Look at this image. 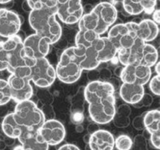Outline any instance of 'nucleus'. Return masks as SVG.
Returning a JSON list of instances; mask_svg holds the SVG:
<instances>
[{
	"mask_svg": "<svg viewBox=\"0 0 160 150\" xmlns=\"http://www.w3.org/2000/svg\"><path fill=\"white\" fill-rule=\"evenodd\" d=\"M93 47L100 63L109 62L117 55V50L107 37H99Z\"/></svg>",
	"mask_w": 160,
	"mask_h": 150,
	"instance_id": "nucleus-20",
	"label": "nucleus"
},
{
	"mask_svg": "<svg viewBox=\"0 0 160 150\" xmlns=\"http://www.w3.org/2000/svg\"><path fill=\"white\" fill-rule=\"evenodd\" d=\"M1 127L5 136L10 138L18 139L21 133V127L14 119L13 112L8 113L3 118Z\"/></svg>",
	"mask_w": 160,
	"mask_h": 150,
	"instance_id": "nucleus-24",
	"label": "nucleus"
},
{
	"mask_svg": "<svg viewBox=\"0 0 160 150\" xmlns=\"http://www.w3.org/2000/svg\"><path fill=\"white\" fill-rule=\"evenodd\" d=\"M56 16L55 8L32 10L28 16V23L32 29L37 35L46 39L50 45L57 43L62 33Z\"/></svg>",
	"mask_w": 160,
	"mask_h": 150,
	"instance_id": "nucleus-3",
	"label": "nucleus"
},
{
	"mask_svg": "<svg viewBox=\"0 0 160 150\" xmlns=\"http://www.w3.org/2000/svg\"><path fill=\"white\" fill-rule=\"evenodd\" d=\"M18 140L23 150H49V145L41 138L39 131L22 130Z\"/></svg>",
	"mask_w": 160,
	"mask_h": 150,
	"instance_id": "nucleus-18",
	"label": "nucleus"
},
{
	"mask_svg": "<svg viewBox=\"0 0 160 150\" xmlns=\"http://www.w3.org/2000/svg\"><path fill=\"white\" fill-rule=\"evenodd\" d=\"M23 18L7 8H0V36L5 38L14 37L20 32Z\"/></svg>",
	"mask_w": 160,
	"mask_h": 150,
	"instance_id": "nucleus-13",
	"label": "nucleus"
},
{
	"mask_svg": "<svg viewBox=\"0 0 160 150\" xmlns=\"http://www.w3.org/2000/svg\"><path fill=\"white\" fill-rule=\"evenodd\" d=\"M12 100V95L7 80L0 79V105H7Z\"/></svg>",
	"mask_w": 160,
	"mask_h": 150,
	"instance_id": "nucleus-27",
	"label": "nucleus"
},
{
	"mask_svg": "<svg viewBox=\"0 0 160 150\" xmlns=\"http://www.w3.org/2000/svg\"><path fill=\"white\" fill-rule=\"evenodd\" d=\"M31 10H40L43 8H55L53 0H26Z\"/></svg>",
	"mask_w": 160,
	"mask_h": 150,
	"instance_id": "nucleus-29",
	"label": "nucleus"
},
{
	"mask_svg": "<svg viewBox=\"0 0 160 150\" xmlns=\"http://www.w3.org/2000/svg\"><path fill=\"white\" fill-rule=\"evenodd\" d=\"M87 76H88V79L90 80V82L100 80V74H99V71L96 70V69H93V70L88 71V73Z\"/></svg>",
	"mask_w": 160,
	"mask_h": 150,
	"instance_id": "nucleus-40",
	"label": "nucleus"
},
{
	"mask_svg": "<svg viewBox=\"0 0 160 150\" xmlns=\"http://www.w3.org/2000/svg\"><path fill=\"white\" fill-rule=\"evenodd\" d=\"M56 15L67 24L78 23L83 15L82 0H53Z\"/></svg>",
	"mask_w": 160,
	"mask_h": 150,
	"instance_id": "nucleus-8",
	"label": "nucleus"
},
{
	"mask_svg": "<svg viewBox=\"0 0 160 150\" xmlns=\"http://www.w3.org/2000/svg\"><path fill=\"white\" fill-rule=\"evenodd\" d=\"M14 119L23 129L39 131L45 121L43 114L36 102L32 100L16 103L13 112ZM21 134V133H20Z\"/></svg>",
	"mask_w": 160,
	"mask_h": 150,
	"instance_id": "nucleus-5",
	"label": "nucleus"
},
{
	"mask_svg": "<svg viewBox=\"0 0 160 150\" xmlns=\"http://www.w3.org/2000/svg\"><path fill=\"white\" fill-rule=\"evenodd\" d=\"M117 10L109 2L98 3L88 14H83L78 22V30H91L103 35L117 20Z\"/></svg>",
	"mask_w": 160,
	"mask_h": 150,
	"instance_id": "nucleus-2",
	"label": "nucleus"
},
{
	"mask_svg": "<svg viewBox=\"0 0 160 150\" xmlns=\"http://www.w3.org/2000/svg\"><path fill=\"white\" fill-rule=\"evenodd\" d=\"M142 7L143 8V12L147 15H151L154 10L157 4V0H142Z\"/></svg>",
	"mask_w": 160,
	"mask_h": 150,
	"instance_id": "nucleus-33",
	"label": "nucleus"
},
{
	"mask_svg": "<svg viewBox=\"0 0 160 150\" xmlns=\"http://www.w3.org/2000/svg\"><path fill=\"white\" fill-rule=\"evenodd\" d=\"M145 94L143 85L138 84L122 83L119 88V94L121 99L127 104L134 105L138 102Z\"/></svg>",
	"mask_w": 160,
	"mask_h": 150,
	"instance_id": "nucleus-22",
	"label": "nucleus"
},
{
	"mask_svg": "<svg viewBox=\"0 0 160 150\" xmlns=\"http://www.w3.org/2000/svg\"><path fill=\"white\" fill-rule=\"evenodd\" d=\"M13 150H23V147H22V145H17V146H16L14 148Z\"/></svg>",
	"mask_w": 160,
	"mask_h": 150,
	"instance_id": "nucleus-55",
	"label": "nucleus"
},
{
	"mask_svg": "<svg viewBox=\"0 0 160 150\" xmlns=\"http://www.w3.org/2000/svg\"><path fill=\"white\" fill-rule=\"evenodd\" d=\"M100 129V126H99V124H97V123H91L90 124L88 125V128H87V130H88V134H92V133L96 132V131H98Z\"/></svg>",
	"mask_w": 160,
	"mask_h": 150,
	"instance_id": "nucleus-41",
	"label": "nucleus"
},
{
	"mask_svg": "<svg viewBox=\"0 0 160 150\" xmlns=\"http://www.w3.org/2000/svg\"><path fill=\"white\" fill-rule=\"evenodd\" d=\"M8 114V108L6 105H0V118H4Z\"/></svg>",
	"mask_w": 160,
	"mask_h": 150,
	"instance_id": "nucleus-45",
	"label": "nucleus"
},
{
	"mask_svg": "<svg viewBox=\"0 0 160 150\" xmlns=\"http://www.w3.org/2000/svg\"><path fill=\"white\" fill-rule=\"evenodd\" d=\"M134 29L138 37L145 43L154 41L159 33L158 24L150 19L142 20L138 24L134 23Z\"/></svg>",
	"mask_w": 160,
	"mask_h": 150,
	"instance_id": "nucleus-19",
	"label": "nucleus"
},
{
	"mask_svg": "<svg viewBox=\"0 0 160 150\" xmlns=\"http://www.w3.org/2000/svg\"><path fill=\"white\" fill-rule=\"evenodd\" d=\"M100 36L91 30H78L75 36V46L82 48L93 47Z\"/></svg>",
	"mask_w": 160,
	"mask_h": 150,
	"instance_id": "nucleus-25",
	"label": "nucleus"
},
{
	"mask_svg": "<svg viewBox=\"0 0 160 150\" xmlns=\"http://www.w3.org/2000/svg\"><path fill=\"white\" fill-rule=\"evenodd\" d=\"M158 59V53L156 48L149 43H144L141 50L138 65L151 67L156 64Z\"/></svg>",
	"mask_w": 160,
	"mask_h": 150,
	"instance_id": "nucleus-23",
	"label": "nucleus"
},
{
	"mask_svg": "<svg viewBox=\"0 0 160 150\" xmlns=\"http://www.w3.org/2000/svg\"><path fill=\"white\" fill-rule=\"evenodd\" d=\"M150 84H149V88L150 90L152 92L154 95H160V76L156 75L154 76L152 79H150Z\"/></svg>",
	"mask_w": 160,
	"mask_h": 150,
	"instance_id": "nucleus-32",
	"label": "nucleus"
},
{
	"mask_svg": "<svg viewBox=\"0 0 160 150\" xmlns=\"http://www.w3.org/2000/svg\"><path fill=\"white\" fill-rule=\"evenodd\" d=\"M90 118L97 124L110 123L116 113L115 90L109 82H89L83 90Z\"/></svg>",
	"mask_w": 160,
	"mask_h": 150,
	"instance_id": "nucleus-1",
	"label": "nucleus"
},
{
	"mask_svg": "<svg viewBox=\"0 0 160 150\" xmlns=\"http://www.w3.org/2000/svg\"><path fill=\"white\" fill-rule=\"evenodd\" d=\"M40 109L43 114L45 120H50V119H55L54 110L51 105H43Z\"/></svg>",
	"mask_w": 160,
	"mask_h": 150,
	"instance_id": "nucleus-35",
	"label": "nucleus"
},
{
	"mask_svg": "<svg viewBox=\"0 0 160 150\" xmlns=\"http://www.w3.org/2000/svg\"><path fill=\"white\" fill-rule=\"evenodd\" d=\"M39 134L49 146H55L64 140L66 129L64 125L57 119L45 120L39 129Z\"/></svg>",
	"mask_w": 160,
	"mask_h": 150,
	"instance_id": "nucleus-14",
	"label": "nucleus"
},
{
	"mask_svg": "<svg viewBox=\"0 0 160 150\" xmlns=\"http://www.w3.org/2000/svg\"><path fill=\"white\" fill-rule=\"evenodd\" d=\"M142 0H122V6L128 16H138L143 12Z\"/></svg>",
	"mask_w": 160,
	"mask_h": 150,
	"instance_id": "nucleus-26",
	"label": "nucleus"
},
{
	"mask_svg": "<svg viewBox=\"0 0 160 150\" xmlns=\"http://www.w3.org/2000/svg\"><path fill=\"white\" fill-rule=\"evenodd\" d=\"M12 95V100L16 103L20 101L31 100L33 96V88L31 85L29 76H20L11 74L8 79Z\"/></svg>",
	"mask_w": 160,
	"mask_h": 150,
	"instance_id": "nucleus-10",
	"label": "nucleus"
},
{
	"mask_svg": "<svg viewBox=\"0 0 160 150\" xmlns=\"http://www.w3.org/2000/svg\"><path fill=\"white\" fill-rule=\"evenodd\" d=\"M133 145V140L128 135H120L115 139V145L117 150H130Z\"/></svg>",
	"mask_w": 160,
	"mask_h": 150,
	"instance_id": "nucleus-28",
	"label": "nucleus"
},
{
	"mask_svg": "<svg viewBox=\"0 0 160 150\" xmlns=\"http://www.w3.org/2000/svg\"><path fill=\"white\" fill-rule=\"evenodd\" d=\"M23 46L24 56L32 60L45 58L50 50V44L48 41L37 33L26 37L23 41Z\"/></svg>",
	"mask_w": 160,
	"mask_h": 150,
	"instance_id": "nucleus-12",
	"label": "nucleus"
},
{
	"mask_svg": "<svg viewBox=\"0 0 160 150\" xmlns=\"http://www.w3.org/2000/svg\"><path fill=\"white\" fill-rule=\"evenodd\" d=\"M130 150H148L146 137L143 135H137L133 140V145Z\"/></svg>",
	"mask_w": 160,
	"mask_h": 150,
	"instance_id": "nucleus-30",
	"label": "nucleus"
},
{
	"mask_svg": "<svg viewBox=\"0 0 160 150\" xmlns=\"http://www.w3.org/2000/svg\"><path fill=\"white\" fill-rule=\"evenodd\" d=\"M85 150H91L90 147H89V145H88V144H86V147H85Z\"/></svg>",
	"mask_w": 160,
	"mask_h": 150,
	"instance_id": "nucleus-56",
	"label": "nucleus"
},
{
	"mask_svg": "<svg viewBox=\"0 0 160 150\" xmlns=\"http://www.w3.org/2000/svg\"><path fill=\"white\" fill-rule=\"evenodd\" d=\"M89 139H90V134H87V135H85V136H84L83 137V141H84V143H85V144H88V142H89Z\"/></svg>",
	"mask_w": 160,
	"mask_h": 150,
	"instance_id": "nucleus-52",
	"label": "nucleus"
},
{
	"mask_svg": "<svg viewBox=\"0 0 160 150\" xmlns=\"http://www.w3.org/2000/svg\"><path fill=\"white\" fill-rule=\"evenodd\" d=\"M121 70H122V67H117L115 69H114V74L117 76V77H119L120 78V76H121Z\"/></svg>",
	"mask_w": 160,
	"mask_h": 150,
	"instance_id": "nucleus-50",
	"label": "nucleus"
},
{
	"mask_svg": "<svg viewBox=\"0 0 160 150\" xmlns=\"http://www.w3.org/2000/svg\"><path fill=\"white\" fill-rule=\"evenodd\" d=\"M153 102L152 96L149 94H144L142 99L137 102L136 104L133 105L135 108H142V107H149L151 105Z\"/></svg>",
	"mask_w": 160,
	"mask_h": 150,
	"instance_id": "nucleus-34",
	"label": "nucleus"
},
{
	"mask_svg": "<svg viewBox=\"0 0 160 150\" xmlns=\"http://www.w3.org/2000/svg\"><path fill=\"white\" fill-rule=\"evenodd\" d=\"M88 144L91 150H113L115 139L108 131L99 129L90 135Z\"/></svg>",
	"mask_w": 160,
	"mask_h": 150,
	"instance_id": "nucleus-17",
	"label": "nucleus"
},
{
	"mask_svg": "<svg viewBox=\"0 0 160 150\" xmlns=\"http://www.w3.org/2000/svg\"><path fill=\"white\" fill-rule=\"evenodd\" d=\"M55 71L56 76L60 81L66 84H73L79 80L83 70L76 62L62 53Z\"/></svg>",
	"mask_w": 160,
	"mask_h": 150,
	"instance_id": "nucleus-11",
	"label": "nucleus"
},
{
	"mask_svg": "<svg viewBox=\"0 0 160 150\" xmlns=\"http://www.w3.org/2000/svg\"><path fill=\"white\" fill-rule=\"evenodd\" d=\"M3 140H4V142H5V144H6L7 146H12V145H13V144H15L16 139L10 138V137H7V138Z\"/></svg>",
	"mask_w": 160,
	"mask_h": 150,
	"instance_id": "nucleus-47",
	"label": "nucleus"
},
{
	"mask_svg": "<svg viewBox=\"0 0 160 150\" xmlns=\"http://www.w3.org/2000/svg\"><path fill=\"white\" fill-rule=\"evenodd\" d=\"M7 145L3 140H0V150H4L6 148Z\"/></svg>",
	"mask_w": 160,
	"mask_h": 150,
	"instance_id": "nucleus-51",
	"label": "nucleus"
},
{
	"mask_svg": "<svg viewBox=\"0 0 160 150\" xmlns=\"http://www.w3.org/2000/svg\"><path fill=\"white\" fill-rule=\"evenodd\" d=\"M35 60L26 58L23 54V40L16 35L5 41H0V72L8 70L11 74L23 67H31Z\"/></svg>",
	"mask_w": 160,
	"mask_h": 150,
	"instance_id": "nucleus-4",
	"label": "nucleus"
},
{
	"mask_svg": "<svg viewBox=\"0 0 160 150\" xmlns=\"http://www.w3.org/2000/svg\"><path fill=\"white\" fill-rule=\"evenodd\" d=\"M38 96H39V101H42L43 105H51L53 101V96L49 92H41L38 94Z\"/></svg>",
	"mask_w": 160,
	"mask_h": 150,
	"instance_id": "nucleus-37",
	"label": "nucleus"
},
{
	"mask_svg": "<svg viewBox=\"0 0 160 150\" xmlns=\"http://www.w3.org/2000/svg\"><path fill=\"white\" fill-rule=\"evenodd\" d=\"M133 127L138 131H142L144 130V123H143V115H139L133 119L132 122Z\"/></svg>",
	"mask_w": 160,
	"mask_h": 150,
	"instance_id": "nucleus-39",
	"label": "nucleus"
},
{
	"mask_svg": "<svg viewBox=\"0 0 160 150\" xmlns=\"http://www.w3.org/2000/svg\"><path fill=\"white\" fill-rule=\"evenodd\" d=\"M159 15H160L159 9H155L152 13V20L154 22V23L157 24L158 25L160 24Z\"/></svg>",
	"mask_w": 160,
	"mask_h": 150,
	"instance_id": "nucleus-43",
	"label": "nucleus"
},
{
	"mask_svg": "<svg viewBox=\"0 0 160 150\" xmlns=\"http://www.w3.org/2000/svg\"><path fill=\"white\" fill-rule=\"evenodd\" d=\"M75 131H76V132H78V133L83 132L84 127L82 126V124H81V123H80V124H77L76 127H75Z\"/></svg>",
	"mask_w": 160,
	"mask_h": 150,
	"instance_id": "nucleus-49",
	"label": "nucleus"
},
{
	"mask_svg": "<svg viewBox=\"0 0 160 150\" xmlns=\"http://www.w3.org/2000/svg\"><path fill=\"white\" fill-rule=\"evenodd\" d=\"M115 115L125 116V117H129L131 115V108L128 104H123L116 108Z\"/></svg>",
	"mask_w": 160,
	"mask_h": 150,
	"instance_id": "nucleus-36",
	"label": "nucleus"
},
{
	"mask_svg": "<svg viewBox=\"0 0 160 150\" xmlns=\"http://www.w3.org/2000/svg\"><path fill=\"white\" fill-rule=\"evenodd\" d=\"M143 42L142 40L138 39L133 46L129 48L121 49L117 51V55L118 60L123 66L128 65H138L140 53Z\"/></svg>",
	"mask_w": 160,
	"mask_h": 150,
	"instance_id": "nucleus-21",
	"label": "nucleus"
},
{
	"mask_svg": "<svg viewBox=\"0 0 160 150\" xmlns=\"http://www.w3.org/2000/svg\"><path fill=\"white\" fill-rule=\"evenodd\" d=\"M99 74H100V80H102V81H108L112 77V73L111 70L106 67L100 69L99 71Z\"/></svg>",
	"mask_w": 160,
	"mask_h": 150,
	"instance_id": "nucleus-38",
	"label": "nucleus"
},
{
	"mask_svg": "<svg viewBox=\"0 0 160 150\" xmlns=\"http://www.w3.org/2000/svg\"><path fill=\"white\" fill-rule=\"evenodd\" d=\"M159 66H160V62H157L156 64H155V72H156L157 75H159Z\"/></svg>",
	"mask_w": 160,
	"mask_h": 150,
	"instance_id": "nucleus-53",
	"label": "nucleus"
},
{
	"mask_svg": "<svg viewBox=\"0 0 160 150\" xmlns=\"http://www.w3.org/2000/svg\"><path fill=\"white\" fill-rule=\"evenodd\" d=\"M22 9H23V11L25 12H28L29 13L30 12H31V8H30L29 5L28 4V2L26 1V0H24L23 2V3H22Z\"/></svg>",
	"mask_w": 160,
	"mask_h": 150,
	"instance_id": "nucleus-48",
	"label": "nucleus"
},
{
	"mask_svg": "<svg viewBox=\"0 0 160 150\" xmlns=\"http://www.w3.org/2000/svg\"><path fill=\"white\" fill-rule=\"evenodd\" d=\"M112 121L113 122L116 127H119V128L127 127L131 123L129 117H125V116H121V115H114L113 119Z\"/></svg>",
	"mask_w": 160,
	"mask_h": 150,
	"instance_id": "nucleus-31",
	"label": "nucleus"
},
{
	"mask_svg": "<svg viewBox=\"0 0 160 150\" xmlns=\"http://www.w3.org/2000/svg\"><path fill=\"white\" fill-rule=\"evenodd\" d=\"M62 54L68 57L69 59L76 62L82 70L90 71L96 69L100 64V62L97 59L94 47L82 48L71 46L65 50Z\"/></svg>",
	"mask_w": 160,
	"mask_h": 150,
	"instance_id": "nucleus-9",
	"label": "nucleus"
},
{
	"mask_svg": "<svg viewBox=\"0 0 160 150\" xmlns=\"http://www.w3.org/2000/svg\"><path fill=\"white\" fill-rule=\"evenodd\" d=\"M108 82H109L110 84H112V86L113 87V88L115 91H116V89H117V88H120V87H121V84H120V80L117 78H113V77H112V78L110 79V80H108Z\"/></svg>",
	"mask_w": 160,
	"mask_h": 150,
	"instance_id": "nucleus-44",
	"label": "nucleus"
},
{
	"mask_svg": "<svg viewBox=\"0 0 160 150\" xmlns=\"http://www.w3.org/2000/svg\"><path fill=\"white\" fill-rule=\"evenodd\" d=\"M145 129L150 133V143L154 148H160V110H151L143 115Z\"/></svg>",
	"mask_w": 160,
	"mask_h": 150,
	"instance_id": "nucleus-16",
	"label": "nucleus"
},
{
	"mask_svg": "<svg viewBox=\"0 0 160 150\" xmlns=\"http://www.w3.org/2000/svg\"><path fill=\"white\" fill-rule=\"evenodd\" d=\"M107 37L117 51L129 48L139 39L135 32L134 23L133 21L113 25L108 31Z\"/></svg>",
	"mask_w": 160,
	"mask_h": 150,
	"instance_id": "nucleus-6",
	"label": "nucleus"
},
{
	"mask_svg": "<svg viewBox=\"0 0 160 150\" xmlns=\"http://www.w3.org/2000/svg\"><path fill=\"white\" fill-rule=\"evenodd\" d=\"M12 0H0V4H6L12 2Z\"/></svg>",
	"mask_w": 160,
	"mask_h": 150,
	"instance_id": "nucleus-54",
	"label": "nucleus"
},
{
	"mask_svg": "<svg viewBox=\"0 0 160 150\" xmlns=\"http://www.w3.org/2000/svg\"><path fill=\"white\" fill-rule=\"evenodd\" d=\"M151 75V68L142 65H128L122 67L120 80L122 83L138 84L144 86L150 80Z\"/></svg>",
	"mask_w": 160,
	"mask_h": 150,
	"instance_id": "nucleus-15",
	"label": "nucleus"
},
{
	"mask_svg": "<svg viewBox=\"0 0 160 150\" xmlns=\"http://www.w3.org/2000/svg\"><path fill=\"white\" fill-rule=\"evenodd\" d=\"M58 150H80V148L75 144H66L62 145Z\"/></svg>",
	"mask_w": 160,
	"mask_h": 150,
	"instance_id": "nucleus-42",
	"label": "nucleus"
},
{
	"mask_svg": "<svg viewBox=\"0 0 160 150\" xmlns=\"http://www.w3.org/2000/svg\"><path fill=\"white\" fill-rule=\"evenodd\" d=\"M30 71L31 81L41 88L50 87L57 78L55 68L46 58L36 59L30 67Z\"/></svg>",
	"mask_w": 160,
	"mask_h": 150,
	"instance_id": "nucleus-7",
	"label": "nucleus"
},
{
	"mask_svg": "<svg viewBox=\"0 0 160 150\" xmlns=\"http://www.w3.org/2000/svg\"><path fill=\"white\" fill-rule=\"evenodd\" d=\"M94 7L92 6V4L87 3L85 6H82V11H83V14H88L90 13L92 11Z\"/></svg>",
	"mask_w": 160,
	"mask_h": 150,
	"instance_id": "nucleus-46",
	"label": "nucleus"
}]
</instances>
